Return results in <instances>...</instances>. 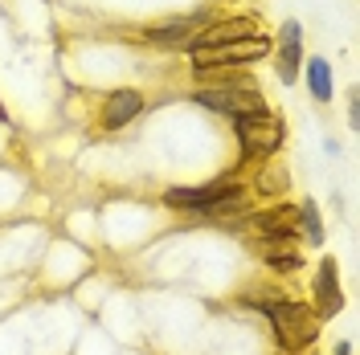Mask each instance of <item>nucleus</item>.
<instances>
[{"mask_svg": "<svg viewBox=\"0 0 360 355\" xmlns=\"http://www.w3.org/2000/svg\"><path fill=\"white\" fill-rule=\"evenodd\" d=\"M266 319H270V331L278 339V347L287 355L307 351L315 339H319V323H323V319H319L307 302H299V298H278L266 311Z\"/></svg>", "mask_w": 360, "mask_h": 355, "instance_id": "1", "label": "nucleus"}, {"mask_svg": "<svg viewBox=\"0 0 360 355\" xmlns=\"http://www.w3.org/2000/svg\"><path fill=\"white\" fill-rule=\"evenodd\" d=\"M193 53V69H246L250 62H262L274 53V41L266 33H254L242 41H225V45H209V49H188Z\"/></svg>", "mask_w": 360, "mask_h": 355, "instance_id": "2", "label": "nucleus"}, {"mask_svg": "<svg viewBox=\"0 0 360 355\" xmlns=\"http://www.w3.org/2000/svg\"><path fill=\"white\" fill-rule=\"evenodd\" d=\"M233 135H238V147H242V159H270L278 147H283V119L270 111H254V114H242L233 119Z\"/></svg>", "mask_w": 360, "mask_h": 355, "instance_id": "3", "label": "nucleus"}, {"mask_svg": "<svg viewBox=\"0 0 360 355\" xmlns=\"http://www.w3.org/2000/svg\"><path fill=\"white\" fill-rule=\"evenodd\" d=\"M193 102L225 119H242V114L266 111V94H258V86H197Z\"/></svg>", "mask_w": 360, "mask_h": 355, "instance_id": "4", "label": "nucleus"}, {"mask_svg": "<svg viewBox=\"0 0 360 355\" xmlns=\"http://www.w3.org/2000/svg\"><path fill=\"white\" fill-rule=\"evenodd\" d=\"M209 21V13H188V17H172V21H160V25H148L143 37L160 49H188L197 41L201 25Z\"/></svg>", "mask_w": 360, "mask_h": 355, "instance_id": "5", "label": "nucleus"}, {"mask_svg": "<svg viewBox=\"0 0 360 355\" xmlns=\"http://www.w3.org/2000/svg\"><path fill=\"white\" fill-rule=\"evenodd\" d=\"M242 225H250L258 237H291V241H299V204H270L262 213H246Z\"/></svg>", "mask_w": 360, "mask_h": 355, "instance_id": "6", "label": "nucleus"}, {"mask_svg": "<svg viewBox=\"0 0 360 355\" xmlns=\"http://www.w3.org/2000/svg\"><path fill=\"white\" fill-rule=\"evenodd\" d=\"M238 184H229V180H217V184H201V188H168L164 192V204H172L180 213H209L213 204L221 196H229Z\"/></svg>", "mask_w": 360, "mask_h": 355, "instance_id": "7", "label": "nucleus"}, {"mask_svg": "<svg viewBox=\"0 0 360 355\" xmlns=\"http://www.w3.org/2000/svg\"><path fill=\"white\" fill-rule=\"evenodd\" d=\"M254 33H262L254 17H221V21H205L201 33H197V41L188 45V49H209V45L242 41V37H254Z\"/></svg>", "mask_w": 360, "mask_h": 355, "instance_id": "8", "label": "nucleus"}, {"mask_svg": "<svg viewBox=\"0 0 360 355\" xmlns=\"http://www.w3.org/2000/svg\"><path fill=\"white\" fill-rule=\"evenodd\" d=\"M315 307L311 311L319 314V319H332V314L344 311V290H340V269L332 257H323L319 262V269H315Z\"/></svg>", "mask_w": 360, "mask_h": 355, "instance_id": "9", "label": "nucleus"}, {"mask_svg": "<svg viewBox=\"0 0 360 355\" xmlns=\"http://www.w3.org/2000/svg\"><path fill=\"white\" fill-rule=\"evenodd\" d=\"M143 111V94L131 86H119L103 98V131H123L135 114Z\"/></svg>", "mask_w": 360, "mask_h": 355, "instance_id": "10", "label": "nucleus"}, {"mask_svg": "<svg viewBox=\"0 0 360 355\" xmlns=\"http://www.w3.org/2000/svg\"><path fill=\"white\" fill-rule=\"evenodd\" d=\"M303 82L311 90V98L323 102V107L336 98V78H332V62H328V58H307V62H303Z\"/></svg>", "mask_w": 360, "mask_h": 355, "instance_id": "11", "label": "nucleus"}, {"mask_svg": "<svg viewBox=\"0 0 360 355\" xmlns=\"http://www.w3.org/2000/svg\"><path fill=\"white\" fill-rule=\"evenodd\" d=\"M303 62H307L303 41L274 45V74H278V82H283V86H295V82H299V69H303Z\"/></svg>", "mask_w": 360, "mask_h": 355, "instance_id": "12", "label": "nucleus"}, {"mask_svg": "<svg viewBox=\"0 0 360 355\" xmlns=\"http://www.w3.org/2000/svg\"><path fill=\"white\" fill-rule=\"evenodd\" d=\"M299 229H303V241L315 245V249H319L323 237H328V233H323V217H319V204H315L311 196L299 200Z\"/></svg>", "mask_w": 360, "mask_h": 355, "instance_id": "13", "label": "nucleus"}, {"mask_svg": "<svg viewBox=\"0 0 360 355\" xmlns=\"http://www.w3.org/2000/svg\"><path fill=\"white\" fill-rule=\"evenodd\" d=\"M270 269H278V274H295V269H303V257L295 253V249H283V253H274L266 262Z\"/></svg>", "mask_w": 360, "mask_h": 355, "instance_id": "14", "label": "nucleus"}, {"mask_svg": "<svg viewBox=\"0 0 360 355\" xmlns=\"http://www.w3.org/2000/svg\"><path fill=\"white\" fill-rule=\"evenodd\" d=\"M258 188H287V176H283V172H262V180H258Z\"/></svg>", "mask_w": 360, "mask_h": 355, "instance_id": "15", "label": "nucleus"}, {"mask_svg": "<svg viewBox=\"0 0 360 355\" xmlns=\"http://www.w3.org/2000/svg\"><path fill=\"white\" fill-rule=\"evenodd\" d=\"M348 127H360V98L348 94Z\"/></svg>", "mask_w": 360, "mask_h": 355, "instance_id": "16", "label": "nucleus"}, {"mask_svg": "<svg viewBox=\"0 0 360 355\" xmlns=\"http://www.w3.org/2000/svg\"><path fill=\"white\" fill-rule=\"evenodd\" d=\"M336 355H352V343H348V339H340V343H336Z\"/></svg>", "mask_w": 360, "mask_h": 355, "instance_id": "17", "label": "nucleus"}]
</instances>
